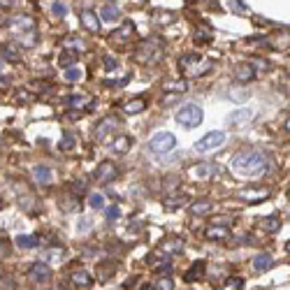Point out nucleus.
Wrapping results in <instances>:
<instances>
[{
    "label": "nucleus",
    "instance_id": "6e6552de",
    "mask_svg": "<svg viewBox=\"0 0 290 290\" xmlns=\"http://www.w3.org/2000/svg\"><path fill=\"white\" fill-rule=\"evenodd\" d=\"M114 130H119V119L116 116H105L100 123L95 125V137L100 142H105Z\"/></svg>",
    "mask_w": 290,
    "mask_h": 290
},
{
    "label": "nucleus",
    "instance_id": "ddd939ff",
    "mask_svg": "<svg viewBox=\"0 0 290 290\" xmlns=\"http://www.w3.org/2000/svg\"><path fill=\"white\" fill-rule=\"evenodd\" d=\"M65 102L70 107H75V109H88V107L93 105V98L86 93H72V95H68Z\"/></svg>",
    "mask_w": 290,
    "mask_h": 290
},
{
    "label": "nucleus",
    "instance_id": "b1692460",
    "mask_svg": "<svg viewBox=\"0 0 290 290\" xmlns=\"http://www.w3.org/2000/svg\"><path fill=\"white\" fill-rule=\"evenodd\" d=\"M44 260L51 262V265H60V262L65 260V251L63 249H47L44 251Z\"/></svg>",
    "mask_w": 290,
    "mask_h": 290
},
{
    "label": "nucleus",
    "instance_id": "412c9836",
    "mask_svg": "<svg viewBox=\"0 0 290 290\" xmlns=\"http://www.w3.org/2000/svg\"><path fill=\"white\" fill-rule=\"evenodd\" d=\"M272 265H274V260H272L270 253H258L253 258V270H258V272H267Z\"/></svg>",
    "mask_w": 290,
    "mask_h": 290
},
{
    "label": "nucleus",
    "instance_id": "3c124183",
    "mask_svg": "<svg viewBox=\"0 0 290 290\" xmlns=\"http://www.w3.org/2000/svg\"><path fill=\"white\" fill-rule=\"evenodd\" d=\"M68 44H72V47H84L79 40H72V37H70V40H68Z\"/></svg>",
    "mask_w": 290,
    "mask_h": 290
},
{
    "label": "nucleus",
    "instance_id": "864d4df0",
    "mask_svg": "<svg viewBox=\"0 0 290 290\" xmlns=\"http://www.w3.org/2000/svg\"><path fill=\"white\" fill-rule=\"evenodd\" d=\"M142 290H153V288H151V285H144V288H142Z\"/></svg>",
    "mask_w": 290,
    "mask_h": 290
},
{
    "label": "nucleus",
    "instance_id": "423d86ee",
    "mask_svg": "<svg viewBox=\"0 0 290 290\" xmlns=\"http://www.w3.org/2000/svg\"><path fill=\"white\" fill-rule=\"evenodd\" d=\"M223 142H225V132H220V130L207 132V135L195 144V151H197V153H207V151L218 149V146L223 144Z\"/></svg>",
    "mask_w": 290,
    "mask_h": 290
},
{
    "label": "nucleus",
    "instance_id": "2f4dec72",
    "mask_svg": "<svg viewBox=\"0 0 290 290\" xmlns=\"http://www.w3.org/2000/svg\"><path fill=\"white\" fill-rule=\"evenodd\" d=\"M186 88H188V81H170V84H165V91L167 93H186Z\"/></svg>",
    "mask_w": 290,
    "mask_h": 290
},
{
    "label": "nucleus",
    "instance_id": "39448f33",
    "mask_svg": "<svg viewBox=\"0 0 290 290\" xmlns=\"http://www.w3.org/2000/svg\"><path fill=\"white\" fill-rule=\"evenodd\" d=\"M160 51H163V44H160V42L144 40V42H140V47H137L135 58L140 60V63H155V60L160 58Z\"/></svg>",
    "mask_w": 290,
    "mask_h": 290
},
{
    "label": "nucleus",
    "instance_id": "c03bdc74",
    "mask_svg": "<svg viewBox=\"0 0 290 290\" xmlns=\"http://www.w3.org/2000/svg\"><path fill=\"white\" fill-rule=\"evenodd\" d=\"M211 223H214V225H230V223H232V220H230V218H228V216H216V218H214V220H211Z\"/></svg>",
    "mask_w": 290,
    "mask_h": 290
},
{
    "label": "nucleus",
    "instance_id": "c756f323",
    "mask_svg": "<svg viewBox=\"0 0 290 290\" xmlns=\"http://www.w3.org/2000/svg\"><path fill=\"white\" fill-rule=\"evenodd\" d=\"M33 174H35L37 184H49V181H51V170H49V167H44V165L33 167Z\"/></svg>",
    "mask_w": 290,
    "mask_h": 290
},
{
    "label": "nucleus",
    "instance_id": "dca6fc26",
    "mask_svg": "<svg viewBox=\"0 0 290 290\" xmlns=\"http://www.w3.org/2000/svg\"><path fill=\"white\" fill-rule=\"evenodd\" d=\"M70 281L75 288H91V283H93V279H91V274L86 270H75L70 274Z\"/></svg>",
    "mask_w": 290,
    "mask_h": 290
},
{
    "label": "nucleus",
    "instance_id": "a18cd8bd",
    "mask_svg": "<svg viewBox=\"0 0 290 290\" xmlns=\"http://www.w3.org/2000/svg\"><path fill=\"white\" fill-rule=\"evenodd\" d=\"M160 16V24H170V21H174V14H170V12H163V14H158Z\"/></svg>",
    "mask_w": 290,
    "mask_h": 290
},
{
    "label": "nucleus",
    "instance_id": "6ab92c4d",
    "mask_svg": "<svg viewBox=\"0 0 290 290\" xmlns=\"http://www.w3.org/2000/svg\"><path fill=\"white\" fill-rule=\"evenodd\" d=\"M158 249L163 251V253H165V255H170V258H172V255H174V253H181V251H184V241H181V239H176V237H174V239H165V241H163V244L158 246Z\"/></svg>",
    "mask_w": 290,
    "mask_h": 290
},
{
    "label": "nucleus",
    "instance_id": "9d476101",
    "mask_svg": "<svg viewBox=\"0 0 290 290\" xmlns=\"http://www.w3.org/2000/svg\"><path fill=\"white\" fill-rule=\"evenodd\" d=\"M116 174H119V170H116L114 163H109V160H105V163H100L98 165V170H95V179L100 181V184H109V181L116 179Z\"/></svg>",
    "mask_w": 290,
    "mask_h": 290
},
{
    "label": "nucleus",
    "instance_id": "5701e85b",
    "mask_svg": "<svg viewBox=\"0 0 290 290\" xmlns=\"http://www.w3.org/2000/svg\"><path fill=\"white\" fill-rule=\"evenodd\" d=\"M146 262H149L151 267H163V265H170V255H165L163 251H153V253H149V258H146Z\"/></svg>",
    "mask_w": 290,
    "mask_h": 290
},
{
    "label": "nucleus",
    "instance_id": "2eb2a0df",
    "mask_svg": "<svg viewBox=\"0 0 290 290\" xmlns=\"http://www.w3.org/2000/svg\"><path fill=\"white\" fill-rule=\"evenodd\" d=\"M81 26L84 28H88L91 33H100V19H98V14L91 10H84L81 12Z\"/></svg>",
    "mask_w": 290,
    "mask_h": 290
},
{
    "label": "nucleus",
    "instance_id": "7c9ffc66",
    "mask_svg": "<svg viewBox=\"0 0 290 290\" xmlns=\"http://www.w3.org/2000/svg\"><path fill=\"white\" fill-rule=\"evenodd\" d=\"M58 63L63 68H72L77 63V54L75 51H70V49H63V54L58 56Z\"/></svg>",
    "mask_w": 290,
    "mask_h": 290
},
{
    "label": "nucleus",
    "instance_id": "4be33fe9",
    "mask_svg": "<svg viewBox=\"0 0 290 290\" xmlns=\"http://www.w3.org/2000/svg\"><path fill=\"white\" fill-rule=\"evenodd\" d=\"M16 246H19V249H37V246H40V237L37 235H19L16 237Z\"/></svg>",
    "mask_w": 290,
    "mask_h": 290
},
{
    "label": "nucleus",
    "instance_id": "a19ab883",
    "mask_svg": "<svg viewBox=\"0 0 290 290\" xmlns=\"http://www.w3.org/2000/svg\"><path fill=\"white\" fill-rule=\"evenodd\" d=\"M60 149H63V151H72V149H75V137H72L70 132H65V135L60 137Z\"/></svg>",
    "mask_w": 290,
    "mask_h": 290
},
{
    "label": "nucleus",
    "instance_id": "bb28decb",
    "mask_svg": "<svg viewBox=\"0 0 290 290\" xmlns=\"http://www.w3.org/2000/svg\"><path fill=\"white\" fill-rule=\"evenodd\" d=\"M209 211H211V202L209 200H197V202L190 205V214L193 216H205V214H209Z\"/></svg>",
    "mask_w": 290,
    "mask_h": 290
},
{
    "label": "nucleus",
    "instance_id": "37998d69",
    "mask_svg": "<svg viewBox=\"0 0 290 290\" xmlns=\"http://www.w3.org/2000/svg\"><path fill=\"white\" fill-rule=\"evenodd\" d=\"M102 63H105L107 70H114V68L119 65V63H116V58H111V56H105V58H102Z\"/></svg>",
    "mask_w": 290,
    "mask_h": 290
},
{
    "label": "nucleus",
    "instance_id": "72a5a7b5",
    "mask_svg": "<svg viewBox=\"0 0 290 290\" xmlns=\"http://www.w3.org/2000/svg\"><path fill=\"white\" fill-rule=\"evenodd\" d=\"M155 290H174V279L172 276H163L155 281Z\"/></svg>",
    "mask_w": 290,
    "mask_h": 290
},
{
    "label": "nucleus",
    "instance_id": "de8ad7c7",
    "mask_svg": "<svg viewBox=\"0 0 290 290\" xmlns=\"http://www.w3.org/2000/svg\"><path fill=\"white\" fill-rule=\"evenodd\" d=\"M7 86H10V81L5 77H0V91H7Z\"/></svg>",
    "mask_w": 290,
    "mask_h": 290
},
{
    "label": "nucleus",
    "instance_id": "1a4fd4ad",
    "mask_svg": "<svg viewBox=\"0 0 290 290\" xmlns=\"http://www.w3.org/2000/svg\"><path fill=\"white\" fill-rule=\"evenodd\" d=\"M237 195H239V200L249 202V205H258V202L270 197V188H244V190H239Z\"/></svg>",
    "mask_w": 290,
    "mask_h": 290
},
{
    "label": "nucleus",
    "instance_id": "a211bd4d",
    "mask_svg": "<svg viewBox=\"0 0 290 290\" xmlns=\"http://www.w3.org/2000/svg\"><path fill=\"white\" fill-rule=\"evenodd\" d=\"M111 37H114L116 42H128L130 37H135V26H132L130 21H125V24L121 26L119 30H114V33H111Z\"/></svg>",
    "mask_w": 290,
    "mask_h": 290
},
{
    "label": "nucleus",
    "instance_id": "79ce46f5",
    "mask_svg": "<svg viewBox=\"0 0 290 290\" xmlns=\"http://www.w3.org/2000/svg\"><path fill=\"white\" fill-rule=\"evenodd\" d=\"M51 12H54V16H60V19H63V16L68 14V5L60 3V0H56L54 5H51Z\"/></svg>",
    "mask_w": 290,
    "mask_h": 290
},
{
    "label": "nucleus",
    "instance_id": "4c0bfd02",
    "mask_svg": "<svg viewBox=\"0 0 290 290\" xmlns=\"http://www.w3.org/2000/svg\"><path fill=\"white\" fill-rule=\"evenodd\" d=\"M14 281H12L10 274H5V272H0V290H14Z\"/></svg>",
    "mask_w": 290,
    "mask_h": 290
},
{
    "label": "nucleus",
    "instance_id": "a878e982",
    "mask_svg": "<svg viewBox=\"0 0 290 290\" xmlns=\"http://www.w3.org/2000/svg\"><path fill=\"white\" fill-rule=\"evenodd\" d=\"M100 16L102 21H119L121 19V12H119V7H114V5H105V7H100Z\"/></svg>",
    "mask_w": 290,
    "mask_h": 290
},
{
    "label": "nucleus",
    "instance_id": "20e7f679",
    "mask_svg": "<svg viewBox=\"0 0 290 290\" xmlns=\"http://www.w3.org/2000/svg\"><path fill=\"white\" fill-rule=\"evenodd\" d=\"M172 149H176V137L172 132H158L149 140V151L151 153H158V155H165L170 153Z\"/></svg>",
    "mask_w": 290,
    "mask_h": 290
},
{
    "label": "nucleus",
    "instance_id": "4468645a",
    "mask_svg": "<svg viewBox=\"0 0 290 290\" xmlns=\"http://www.w3.org/2000/svg\"><path fill=\"white\" fill-rule=\"evenodd\" d=\"M214 174H216V167L211 163H200V165L190 167V176L193 179H211Z\"/></svg>",
    "mask_w": 290,
    "mask_h": 290
},
{
    "label": "nucleus",
    "instance_id": "f03ea898",
    "mask_svg": "<svg viewBox=\"0 0 290 290\" xmlns=\"http://www.w3.org/2000/svg\"><path fill=\"white\" fill-rule=\"evenodd\" d=\"M211 63L209 60H202V56L197 54H184L179 58V70L184 72L186 77H202L211 70Z\"/></svg>",
    "mask_w": 290,
    "mask_h": 290
},
{
    "label": "nucleus",
    "instance_id": "c9c22d12",
    "mask_svg": "<svg viewBox=\"0 0 290 290\" xmlns=\"http://www.w3.org/2000/svg\"><path fill=\"white\" fill-rule=\"evenodd\" d=\"M81 77H84V70H79V68H68V72H65V79L68 81H72V84H75V81H79Z\"/></svg>",
    "mask_w": 290,
    "mask_h": 290
},
{
    "label": "nucleus",
    "instance_id": "e433bc0d",
    "mask_svg": "<svg viewBox=\"0 0 290 290\" xmlns=\"http://www.w3.org/2000/svg\"><path fill=\"white\" fill-rule=\"evenodd\" d=\"M88 205L93 207V209H105V195H100V193H93V195L88 197Z\"/></svg>",
    "mask_w": 290,
    "mask_h": 290
},
{
    "label": "nucleus",
    "instance_id": "9b49d317",
    "mask_svg": "<svg viewBox=\"0 0 290 290\" xmlns=\"http://www.w3.org/2000/svg\"><path fill=\"white\" fill-rule=\"evenodd\" d=\"M205 237L211 241H225V239H230L232 232H230V225H214L211 223L209 228L205 230Z\"/></svg>",
    "mask_w": 290,
    "mask_h": 290
},
{
    "label": "nucleus",
    "instance_id": "8fccbe9b",
    "mask_svg": "<svg viewBox=\"0 0 290 290\" xmlns=\"http://www.w3.org/2000/svg\"><path fill=\"white\" fill-rule=\"evenodd\" d=\"M75 193L79 195V193H84V184H75Z\"/></svg>",
    "mask_w": 290,
    "mask_h": 290
},
{
    "label": "nucleus",
    "instance_id": "393cba45",
    "mask_svg": "<svg viewBox=\"0 0 290 290\" xmlns=\"http://www.w3.org/2000/svg\"><path fill=\"white\" fill-rule=\"evenodd\" d=\"M130 144H132V140L128 135H119L114 140V144H111V151H114V153H125V151L130 149Z\"/></svg>",
    "mask_w": 290,
    "mask_h": 290
},
{
    "label": "nucleus",
    "instance_id": "f257e3e1",
    "mask_svg": "<svg viewBox=\"0 0 290 290\" xmlns=\"http://www.w3.org/2000/svg\"><path fill=\"white\" fill-rule=\"evenodd\" d=\"M267 170H270V163L258 151H241L232 158V172L237 176H244V179H258Z\"/></svg>",
    "mask_w": 290,
    "mask_h": 290
},
{
    "label": "nucleus",
    "instance_id": "cd10ccee",
    "mask_svg": "<svg viewBox=\"0 0 290 290\" xmlns=\"http://www.w3.org/2000/svg\"><path fill=\"white\" fill-rule=\"evenodd\" d=\"M144 109H146V100H144V98H137V100L128 102V105L123 107L125 114H142Z\"/></svg>",
    "mask_w": 290,
    "mask_h": 290
},
{
    "label": "nucleus",
    "instance_id": "ea45409f",
    "mask_svg": "<svg viewBox=\"0 0 290 290\" xmlns=\"http://www.w3.org/2000/svg\"><path fill=\"white\" fill-rule=\"evenodd\" d=\"M195 40L200 42V44H209V42H211V30H207V28H197Z\"/></svg>",
    "mask_w": 290,
    "mask_h": 290
},
{
    "label": "nucleus",
    "instance_id": "0eeeda50",
    "mask_svg": "<svg viewBox=\"0 0 290 290\" xmlns=\"http://www.w3.org/2000/svg\"><path fill=\"white\" fill-rule=\"evenodd\" d=\"M253 119H255V111L251 109V107H249V109L244 107V109H237V111H232V114L228 116V125H230L232 130H239V128L249 125Z\"/></svg>",
    "mask_w": 290,
    "mask_h": 290
},
{
    "label": "nucleus",
    "instance_id": "f704fd0d",
    "mask_svg": "<svg viewBox=\"0 0 290 290\" xmlns=\"http://www.w3.org/2000/svg\"><path fill=\"white\" fill-rule=\"evenodd\" d=\"M3 58L5 60H12V63H19V51L14 49V47H3Z\"/></svg>",
    "mask_w": 290,
    "mask_h": 290
},
{
    "label": "nucleus",
    "instance_id": "f3484780",
    "mask_svg": "<svg viewBox=\"0 0 290 290\" xmlns=\"http://www.w3.org/2000/svg\"><path fill=\"white\" fill-rule=\"evenodd\" d=\"M235 79L237 81H253L255 79V65H251V63H241V65H237L235 70Z\"/></svg>",
    "mask_w": 290,
    "mask_h": 290
},
{
    "label": "nucleus",
    "instance_id": "c85d7f7f",
    "mask_svg": "<svg viewBox=\"0 0 290 290\" xmlns=\"http://www.w3.org/2000/svg\"><path fill=\"white\" fill-rule=\"evenodd\" d=\"M218 290H244V279L241 276H230V279H225L223 285H218Z\"/></svg>",
    "mask_w": 290,
    "mask_h": 290
},
{
    "label": "nucleus",
    "instance_id": "473e14b6",
    "mask_svg": "<svg viewBox=\"0 0 290 290\" xmlns=\"http://www.w3.org/2000/svg\"><path fill=\"white\" fill-rule=\"evenodd\" d=\"M262 228H265L267 232H279V228H281V220L276 218V216H270V218H265V220H262Z\"/></svg>",
    "mask_w": 290,
    "mask_h": 290
},
{
    "label": "nucleus",
    "instance_id": "603ef678",
    "mask_svg": "<svg viewBox=\"0 0 290 290\" xmlns=\"http://www.w3.org/2000/svg\"><path fill=\"white\" fill-rule=\"evenodd\" d=\"M79 230H88V220H81V223H79Z\"/></svg>",
    "mask_w": 290,
    "mask_h": 290
},
{
    "label": "nucleus",
    "instance_id": "58836bf2",
    "mask_svg": "<svg viewBox=\"0 0 290 290\" xmlns=\"http://www.w3.org/2000/svg\"><path fill=\"white\" fill-rule=\"evenodd\" d=\"M184 202H186V197H167V200H165V209L167 211H176L181 205H184Z\"/></svg>",
    "mask_w": 290,
    "mask_h": 290
},
{
    "label": "nucleus",
    "instance_id": "09e8293b",
    "mask_svg": "<svg viewBox=\"0 0 290 290\" xmlns=\"http://www.w3.org/2000/svg\"><path fill=\"white\" fill-rule=\"evenodd\" d=\"M14 5V0H0V7H12Z\"/></svg>",
    "mask_w": 290,
    "mask_h": 290
},
{
    "label": "nucleus",
    "instance_id": "f8f14e48",
    "mask_svg": "<svg viewBox=\"0 0 290 290\" xmlns=\"http://www.w3.org/2000/svg\"><path fill=\"white\" fill-rule=\"evenodd\" d=\"M28 276L33 281H37V283H47V281L51 279V270L49 265H44V262H33L28 270Z\"/></svg>",
    "mask_w": 290,
    "mask_h": 290
},
{
    "label": "nucleus",
    "instance_id": "49530a36",
    "mask_svg": "<svg viewBox=\"0 0 290 290\" xmlns=\"http://www.w3.org/2000/svg\"><path fill=\"white\" fill-rule=\"evenodd\" d=\"M119 214H121L119 207H109V209H107V218H116Z\"/></svg>",
    "mask_w": 290,
    "mask_h": 290
},
{
    "label": "nucleus",
    "instance_id": "aec40b11",
    "mask_svg": "<svg viewBox=\"0 0 290 290\" xmlns=\"http://www.w3.org/2000/svg\"><path fill=\"white\" fill-rule=\"evenodd\" d=\"M205 270H207V265L202 260H197L195 267H190V270L184 274V281H188V283H193V281H200L202 276H205Z\"/></svg>",
    "mask_w": 290,
    "mask_h": 290
},
{
    "label": "nucleus",
    "instance_id": "7ed1b4c3",
    "mask_svg": "<svg viewBox=\"0 0 290 290\" xmlns=\"http://www.w3.org/2000/svg\"><path fill=\"white\" fill-rule=\"evenodd\" d=\"M176 123L186 125V128H195V125L202 123V109L200 105H193V102H188V105L179 107V111L174 114Z\"/></svg>",
    "mask_w": 290,
    "mask_h": 290
}]
</instances>
